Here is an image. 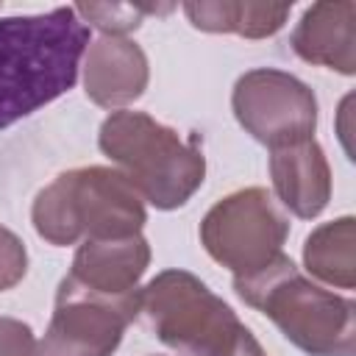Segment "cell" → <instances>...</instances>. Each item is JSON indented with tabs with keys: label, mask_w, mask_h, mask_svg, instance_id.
<instances>
[{
	"label": "cell",
	"mask_w": 356,
	"mask_h": 356,
	"mask_svg": "<svg viewBox=\"0 0 356 356\" xmlns=\"http://www.w3.org/2000/svg\"><path fill=\"white\" fill-rule=\"evenodd\" d=\"M292 3H253V0H214L184 3V14L197 31L239 33L245 39H264L284 28Z\"/></svg>",
	"instance_id": "4fadbf2b"
},
{
	"label": "cell",
	"mask_w": 356,
	"mask_h": 356,
	"mask_svg": "<svg viewBox=\"0 0 356 356\" xmlns=\"http://www.w3.org/2000/svg\"><path fill=\"white\" fill-rule=\"evenodd\" d=\"M150 264V245L142 234L125 239H89L75 250L70 281L106 295L125 298L139 292V278Z\"/></svg>",
	"instance_id": "30bf717a"
},
{
	"label": "cell",
	"mask_w": 356,
	"mask_h": 356,
	"mask_svg": "<svg viewBox=\"0 0 356 356\" xmlns=\"http://www.w3.org/2000/svg\"><path fill=\"white\" fill-rule=\"evenodd\" d=\"M356 220L339 217L320 228H314L306 236L303 245V264L306 270L320 278L323 284H331L337 289H353L356 286Z\"/></svg>",
	"instance_id": "5bb4252c"
},
{
	"label": "cell",
	"mask_w": 356,
	"mask_h": 356,
	"mask_svg": "<svg viewBox=\"0 0 356 356\" xmlns=\"http://www.w3.org/2000/svg\"><path fill=\"white\" fill-rule=\"evenodd\" d=\"M0 356H39V342L28 323L0 317Z\"/></svg>",
	"instance_id": "e0dca14e"
},
{
	"label": "cell",
	"mask_w": 356,
	"mask_h": 356,
	"mask_svg": "<svg viewBox=\"0 0 356 356\" xmlns=\"http://www.w3.org/2000/svg\"><path fill=\"white\" fill-rule=\"evenodd\" d=\"M100 150L120 167L128 184L150 206L170 211L184 206L206 178L200 147L145 111H111L97 134Z\"/></svg>",
	"instance_id": "277c9868"
},
{
	"label": "cell",
	"mask_w": 356,
	"mask_h": 356,
	"mask_svg": "<svg viewBox=\"0 0 356 356\" xmlns=\"http://www.w3.org/2000/svg\"><path fill=\"white\" fill-rule=\"evenodd\" d=\"M136 314L139 292L106 298L64 278L50 325L39 342V356H111Z\"/></svg>",
	"instance_id": "ba28073f"
},
{
	"label": "cell",
	"mask_w": 356,
	"mask_h": 356,
	"mask_svg": "<svg viewBox=\"0 0 356 356\" xmlns=\"http://www.w3.org/2000/svg\"><path fill=\"white\" fill-rule=\"evenodd\" d=\"M25 270H28V250L22 239L6 225H0V292L17 286Z\"/></svg>",
	"instance_id": "2e32d148"
},
{
	"label": "cell",
	"mask_w": 356,
	"mask_h": 356,
	"mask_svg": "<svg viewBox=\"0 0 356 356\" xmlns=\"http://www.w3.org/2000/svg\"><path fill=\"white\" fill-rule=\"evenodd\" d=\"M147 56L125 36H100L83 53V92L100 108H122L147 89Z\"/></svg>",
	"instance_id": "9c48e42d"
},
{
	"label": "cell",
	"mask_w": 356,
	"mask_h": 356,
	"mask_svg": "<svg viewBox=\"0 0 356 356\" xmlns=\"http://www.w3.org/2000/svg\"><path fill=\"white\" fill-rule=\"evenodd\" d=\"M270 178L278 200L300 220L317 217L331 200V167L314 139L275 147L270 153Z\"/></svg>",
	"instance_id": "8fae6325"
},
{
	"label": "cell",
	"mask_w": 356,
	"mask_h": 356,
	"mask_svg": "<svg viewBox=\"0 0 356 356\" xmlns=\"http://www.w3.org/2000/svg\"><path fill=\"white\" fill-rule=\"evenodd\" d=\"M72 8L83 22H92L95 28H100L103 36H122L128 31H136L145 14L170 11L172 6L159 8V6H131V3H78Z\"/></svg>",
	"instance_id": "9a60e30c"
},
{
	"label": "cell",
	"mask_w": 356,
	"mask_h": 356,
	"mask_svg": "<svg viewBox=\"0 0 356 356\" xmlns=\"http://www.w3.org/2000/svg\"><path fill=\"white\" fill-rule=\"evenodd\" d=\"M36 234L67 248L89 239H125L147 222L142 195L114 167H78L47 184L31 209Z\"/></svg>",
	"instance_id": "3957f363"
},
{
	"label": "cell",
	"mask_w": 356,
	"mask_h": 356,
	"mask_svg": "<svg viewBox=\"0 0 356 356\" xmlns=\"http://www.w3.org/2000/svg\"><path fill=\"white\" fill-rule=\"evenodd\" d=\"M236 122L270 150L312 139L317 128V97L295 75L284 70H250L231 95Z\"/></svg>",
	"instance_id": "52a82bcc"
},
{
	"label": "cell",
	"mask_w": 356,
	"mask_h": 356,
	"mask_svg": "<svg viewBox=\"0 0 356 356\" xmlns=\"http://www.w3.org/2000/svg\"><path fill=\"white\" fill-rule=\"evenodd\" d=\"M236 295L267 314L309 356H356V303L309 281L281 253L267 267L234 278Z\"/></svg>",
	"instance_id": "7a4b0ae2"
},
{
	"label": "cell",
	"mask_w": 356,
	"mask_h": 356,
	"mask_svg": "<svg viewBox=\"0 0 356 356\" xmlns=\"http://www.w3.org/2000/svg\"><path fill=\"white\" fill-rule=\"evenodd\" d=\"M292 50L317 67L342 75L356 72V3H314L289 39Z\"/></svg>",
	"instance_id": "7c38bea8"
},
{
	"label": "cell",
	"mask_w": 356,
	"mask_h": 356,
	"mask_svg": "<svg viewBox=\"0 0 356 356\" xmlns=\"http://www.w3.org/2000/svg\"><path fill=\"white\" fill-rule=\"evenodd\" d=\"M231 356H267L264 350H261V345H259V339L248 331V328H242V334H239V339H236V348H234V353Z\"/></svg>",
	"instance_id": "ac0fdd59"
},
{
	"label": "cell",
	"mask_w": 356,
	"mask_h": 356,
	"mask_svg": "<svg viewBox=\"0 0 356 356\" xmlns=\"http://www.w3.org/2000/svg\"><path fill=\"white\" fill-rule=\"evenodd\" d=\"M289 236V222L261 186H248L217 200L203 222L200 242L206 253L228 267L234 278L250 275L281 256Z\"/></svg>",
	"instance_id": "8992f818"
},
{
	"label": "cell",
	"mask_w": 356,
	"mask_h": 356,
	"mask_svg": "<svg viewBox=\"0 0 356 356\" xmlns=\"http://www.w3.org/2000/svg\"><path fill=\"white\" fill-rule=\"evenodd\" d=\"M139 314L178 356H231L242 334L236 312L197 275L164 270L139 289Z\"/></svg>",
	"instance_id": "5b68a950"
},
{
	"label": "cell",
	"mask_w": 356,
	"mask_h": 356,
	"mask_svg": "<svg viewBox=\"0 0 356 356\" xmlns=\"http://www.w3.org/2000/svg\"><path fill=\"white\" fill-rule=\"evenodd\" d=\"M0 8H3V3H0Z\"/></svg>",
	"instance_id": "d6986e66"
},
{
	"label": "cell",
	"mask_w": 356,
	"mask_h": 356,
	"mask_svg": "<svg viewBox=\"0 0 356 356\" xmlns=\"http://www.w3.org/2000/svg\"><path fill=\"white\" fill-rule=\"evenodd\" d=\"M89 28L72 6L0 19V128L53 103L78 81Z\"/></svg>",
	"instance_id": "6da1fadb"
}]
</instances>
